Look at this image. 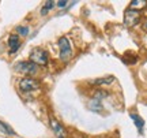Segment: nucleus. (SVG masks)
<instances>
[{
  "instance_id": "f257e3e1",
  "label": "nucleus",
  "mask_w": 147,
  "mask_h": 138,
  "mask_svg": "<svg viewBox=\"0 0 147 138\" xmlns=\"http://www.w3.org/2000/svg\"><path fill=\"white\" fill-rule=\"evenodd\" d=\"M30 62L37 66H47L48 60H49V56H48V52L44 51L41 48H34L32 52H30Z\"/></svg>"
},
{
  "instance_id": "f03ea898",
  "label": "nucleus",
  "mask_w": 147,
  "mask_h": 138,
  "mask_svg": "<svg viewBox=\"0 0 147 138\" xmlns=\"http://www.w3.org/2000/svg\"><path fill=\"white\" fill-rule=\"evenodd\" d=\"M15 70L18 73H22V74L34 75V74H37V71H38V66L32 63L30 60H29V62H19L18 64H15Z\"/></svg>"
},
{
  "instance_id": "7ed1b4c3",
  "label": "nucleus",
  "mask_w": 147,
  "mask_h": 138,
  "mask_svg": "<svg viewBox=\"0 0 147 138\" xmlns=\"http://www.w3.org/2000/svg\"><path fill=\"white\" fill-rule=\"evenodd\" d=\"M140 21V12L139 11H134V10H128L124 14V25L127 27H135Z\"/></svg>"
},
{
  "instance_id": "20e7f679",
  "label": "nucleus",
  "mask_w": 147,
  "mask_h": 138,
  "mask_svg": "<svg viewBox=\"0 0 147 138\" xmlns=\"http://www.w3.org/2000/svg\"><path fill=\"white\" fill-rule=\"evenodd\" d=\"M38 88H40V82L32 78V77H25L19 81V89L22 92H32L38 89Z\"/></svg>"
},
{
  "instance_id": "39448f33",
  "label": "nucleus",
  "mask_w": 147,
  "mask_h": 138,
  "mask_svg": "<svg viewBox=\"0 0 147 138\" xmlns=\"http://www.w3.org/2000/svg\"><path fill=\"white\" fill-rule=\"evenodd\" d=\"M59 48H60V56H61V59H63V60H67V59L71 56V53H72L71 44H69L68 38L67 37L59 38Z\"/></svg>"
},
{
  "instance_id": "423d86ee",
  "label": "nucleus",
  "mask_w": 147,
  "mask_h": 138,
  "mask_svg": "<svg viewBox=\"0 0 147 138\" xmlns=\"http://www.w3.org/2000/svg\"><path fill=\"white\" fill-rule=\"evenodd\" d=\"M49 124H51V128L53 130V133L57 138H67V131H65V128L63 127V124L56 120L53 116L49 118Z\"/></svg>"
},
{
  "instance_id": "0eeeda50",
  "label": "nucleus",
  "mask_w": 147,
  "mask_h": 138,
  "mask_svg": "<svg viewBox=\"0 0 147 138\" xmlns=\"http://www.w3.org/2000/svg\"><path fill=\"white\" fill-rule=\"evenodd\" d=\"M8 45H10V52L11 53H15L19 47H21V41H19V36L16 34H11L8 37Z\"/></svg>"
},
{
  "instance_id": "6e6552de",
  "label": "nucleus",
  "mask_w": 147,
  "mask_h": 138,
  "mask_svg": "<svg viewBox=\"0 0 147 138\" xmlns=\"http://www.w3.org/2000/svg\"><path fill=\"white\" fill-rule=\"evenodd\" d=\"M147 7V1L146 0H132L129 3V10H134V11H139L146 8Z\"/></svg>"
},
{
  "instance_id": "1a4fd4ad",
  "label": "nucleus",
  "mask_w": 147,
  "mask_h": 138,
  "mask_svg": "<svg viewBox=\"0 0 147 138\" xmlns=\"http://www.w3.org/2000/svg\"><path fill=\"white\" fill-rule=\"evenodd\" d=\"M90 111H94V112H102L104 111V105L101 104V100H97V99H93V100L89 101L87 104Z\"/></svg>"
},
{
  "instance_id": "9d476101",
  "label": "nucleus",
  "mask_w": 147,
  "mask_h": 138,
  "mask_svg": "<svg viewBox=\"0 0 147 138\" xmlns=\"http://www.w3.org/2000/svg\"><path fill=\"white\" fill-rule=\"evenodd\" d=\"M113 81H115V77L109 75V77H105V78H97V80H94L91 84L95 86H104V85H110Z\"/></svg>"
},
{
  "instance_id": "9b49d317",
  "label": "nucleus",
  "mask_w": 147,
  "mask_h": 138,
  "mask_svg": "<svg viewBox=\"0 0 147 138\" xmlns=\"http://www.w3.org/2000/svg\"><path fill=\"white\" fill-rule=\"evenodd\" d=\"M129 116H131V119L135 122V126H136V128L139 130V133H142L143 127H144V120H143L139 115H136V114H131Z\"/></svg>"
},
{
  "instance_id": "f8f14e48",
  "label": "nucleus",
  "mask_w": 147,
  "mask_h": 138,
  "mask_svg": "<svg viewBox=\"0 0 147 138\" xmlns=\"http://www.w3.org/2000/svg\"><path fill=\"white\" fill-rule=\"evenodd\" d=\"M0 130L4 131L5 134H8V135H15V131H14L7 123H3L1 120H0Z\"/></svg>"
},
{
  "instance_id": "ddd939ff",
  "label": "nucleus",
  "mask_w": 147,
  "mask_h": 138,
  "mask_svg": "<svg viewBox=\"0 0 147 138\" xmlns=\"http://www.w3.org/2000/svg\"><path fill=\"white\" fill-rule=\"evenodd\" d=\"M53 7H55V1H52V0H49V1H47L45 4H44V7H42V10H41V14L42 15H45L48 11L49 10H52Z\"/></svg>"
},
{
  "instance_id": "4468645a",
  "label": "nucleus",
  "mask_w": 147,
  "mask_h": 138,
  "mask_svg": "<svg viewBox=\"0 0 147 138\" xmlns=\"http://www.w3.org/2000/svg\"><path fill=\"white\" fill-rule=\"evenodd\" d=\"M16 32L19 33V34H22V36H27V34H29V27L19 26V27H16Z\"/></svg>"
},
{
  "instance_id": "2eb2a0df",
  "label": "nucleus",
  "mask_w": 147,
  "mask_h": 138,
  "mask_svg": "<svg viewBox=\"0 0 147 138\" xmlns=\"http://www.w3.org/2000/svg\"><path fill=\"white\" fill-rule=\"evenodd\" d=\"M106 92H102V90H98L97 92V94H95L94 99H97V100H100V99H102V97H106Z\"/></svg>"
},
{
  "instance_id": "dca6fc26",
  "label": "nucleus",
  "mask_w": 147,
  "mask_h": 138,
  "mask_svg": "<svg viewBox=\"0 0 147 138\" xmlns=\"http://www.w3.org/2000/svg\"><path fill=\"white\" fill-rule=\"evenodd\" d=\"M68 4H72L71 1H57V7L59 8H65Z\"/></svg>"
},
{
  "instance_id": "f3484780",
  "label": "nucleus",
  "mask_w": 147,
  "mask_h": 138,
  "mask_svg": "<svg viewBox=\"0 0 147 138\" xmlns=\"http://www.w3.org/2000/svg\"><path fill=\"white\" fill-rule=\"evenodd\" d=\"M143 29H144V30H146V32H147V21L144 22V23H143Z\"/></svg>"
}]
</instances>
